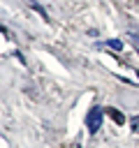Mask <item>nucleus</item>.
<instances>
[{
    "instance_id": "nucleus-1",
    "label": "nucleus",
    "mask_w": 139,
    "mask_h": 148,
    "mask_svg": "<svg viewBox=\"0 0 139 148\" xmlns=\"http://www.w3.org/2000/svg\"><path fill=\"white\" fill-rule=\"evenodd\" d=\"M102 116H104V109H100V106H93V109L86 113V127H88L93 134L102 130Z\"/></svg>"
},
{
    "instance_id": "nucleus-2",
    "label": "nucleus",
    "mask_w": 139,
    "mask_h": 148,
    "mask_svg": "<svg viewBox=\"0 0 139 148\" xmlns=\"http://www.w3.org/2000/svg\"><path fill=\"white\" fill-rule=\"evenodd\" d=\"M104 113H107V116H109V118H111L116 125H123V123H125L123 111H118V109H114V106H107V109H104Z\"/></svg>"
},
{
    "instance_id": "nucleus-3",
    "label": "nucleus",
    "mask_w": 139,
    "mask_h": 148,
    "mask_svg": "<svg viewBox=\"0 0 139 148\" xmlns=\"http://www.w3.org/2000/svg\"><path fill=\"white\" fill-rule=\"evenodd\" d=\"M104 46H109V49H114V51H123V42H120V39H107Z\"/></svg>"
},
{
    "instance_id": "nucleus-4",
    "label": "nucleus",
    "mask_w": 139,
    "mask_h": 148,
    "mask_svg": "<svg viewBox=\"0 0 139 148\" xmlns=\"http://www.w3.org/2000/svg\"><path fill=\"white\" fill-rule=\"evenodd\" d=\"M25 2H28V5H30V7H32V9H37V12H39V14H42V16H44V18H49V16H46V9H42V7H39V5H37V2H35V0H25Z\"/></svg>"
},
{
    "instance_id": "nucleus-5",
    "label": "nucleus",
    "mask_w": 139,
    "mask_h": 148,
    "mask_svg": "<svg viewBox=\"0 0 139 148\" xmlns=\"http://www.w3.org/2000/svg\"><path fill=\"white\" fill-rule=\"evenodd\" d=\"M130 127H132V132H134V134H139V116L130 118Z\"/></svg>"
},
{
    "instance_id": "nucleus-6",
    "label": "nucleus",
    "mask_w": 139,
    "mask_h": 148,
    "mask_svg": "<svg viewBox=\"0 0 139 148\" xmlns=\"http://www.w3.org/2000/svg\"><path fill=\"white\" fill-rule=\"evenodd\" d=\"M130 42H132V46H134L137 53H139V35H130Z\"/></svg>"
}]
</instances>
